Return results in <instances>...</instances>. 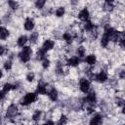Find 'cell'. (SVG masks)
<instances>
[{
    "label": "cell",
    "mask_w": 125,
    "mask_h": 125,
    "mask_svg": "<svg viewBox=\"0 0 125 125\" xmlns=\"http://www.w3.org/2000/svg\"><path fill=\"white\" fill-rule=\"evenodd\" d=\"M8 36H9V30L4 26H0V40H6Z\"/></svg>",
    "instance_id": "obj_11"
},
{
    "label": "cell",
    "mask_w": 125,
    "mask_h": 125,
    "mask_svg": "<svg viewBox=\"0 0 125 125\" xmlns=\"http://www.w3.org/2000/svg\"><path fill=\"white\" fill-rule=\"evenodd\" d=\"M102 119L103 118H102V116L100 114H96L94 117H92L90 123L91 124H100V123H102Z\"/></svg>",
    "instance_id": "obj_17"
},
{
    "label": "cell",
    "mask_w": 125,
    "mask_h": 125,
    "mask_svg": "<svg viewBox=\"0 0 125 125\" xmlns=\"http://www.w3.org/2000/svg\"><path fill=\"white\" fill-rule=\"evenodd\" d=\"M8 5L11 9L13 10H16L18 9V2H16V0H9L8 1Z\"/></svg>",
    "instance_id": "obj_24"
},
{
    "label": "cell",
    "mask_w": 125,
    "mask_h": 125,
    "mask_svg": "<svg viewBox=\"0 0 125 125\" xmlns=\"http://www.w3.org/2000/svg\"><path fill=\"white\" fill-rule=\"evenodd\" d=\"M36 100H37V95H36V93H31V92H29V93L25 94V96L23 97V99H22V104H23V105L31 104H33L34 102H36Z\"/></svg>",
    "instance_id": "obj_2"
},
{
    "label": "cell",
    "mask_w": 125,
    "mask_h": 125,
    "mask_svg": "<svg viewBox=\"0 0 125 125\" xmlns=\"http://www.w3.org/2000/svg\"><path fill=\"white\" fill-rule=\"evenodd\" d=\"M56 16L58 17V18H61V17H62L63 15H64V13H65V10H64V8L63 7H59L57 10H56Z\"/></svg>",
    "instance_id": "obj_22"
},
{
    "label": "cell",
    "mask_w": 125,
    "mask_h": 125,
    "mask_svg": "<svg viewBox=\"0 0 125 125\" xmlns=\"http://www.w3.org/2000/svg\"><path fill=\"white\" fill-rule=\"evenodd\" d=\"M49 65H50V61L45 58V59L43 60V62H42V66H43L44 68H47V67H49Z\"/></svg>",
    "instance_id": "obj_28"
},
{
    "label": "cell",
    "mask_w": 125,
    "mask_h": 125,
    "mask_svg": "<svg viewBox=\"0 0 125 125\" xmlns=\"http://www.w3.org/2000/svg\"><path fill=\"white\" fill-rule=\"evenodd\" d=\"M22 49H21V52L20 53V59H21V61L22 62H27L29 60H30V58H31V54H32V49H31V47H29V46H23V47H21Z\"/></svg>",
    "instance_id": "obj_1"
},
{
    "label": "cell",
    "mask_w": 125,
    "mask_h": 125,
    "mask_svg": "<svg viewBox=\"0 0 125 125\" xmlns=\"http://www.w3.org/2000/svg\"><path fill=\"white\" fill-rule=\"evenodd\" d=\"M3 77V71L0 69V80H1V78Z\"/></svg>",
    "instance_id": "obj_35"
},
{
    "label": "cell",
    "mask_w": 125,
    "mask_h": 125,
    "mask_svg": "<svg viewBox=\"0 0 125 125\" xmlns=\"http://www.w3.org/2000/svg\"><path fill=\"white\" fill-rule=\"evenodd\" d=\"M45 54H46V51H44V50L41 48V49H39L38 52H37V58H38L39 60H44V59H45Z\"/></svg>",
    "instance_id": "obj_25"
},
{
    "label": "cell",
    "mask_w": 125,
    "mask_h": 125,
    "mask_svg": "<svg viewBox=\"0 0 125 125\" xmlns=\"http://www.w3.org/2000/svg\"><path fill=\"white\" fill-rule=\"evenodd\" d=\"M65 122H66V117H65L64 115H62L61 118H60L59 123H65Z\"/></svg>",
    "instance_id": "obj_31"
},
{
    "label": "cell",
    "mask_w": 125,
    "mask_h": 125,
    "mask_svg": "<svg viewBox=\"0 0 125 125\" xmlns=\"http://www.w3.org/2000/svg\"><path fill=\"white\" fill-rule=\"evenodd\" d=\"M38 36H39V33L38 32H32L31 34H30V36H29V41L32 43V44H34V43H36L37 42V40H38Z\"/></svg>",
    "instance_id": "obj_19"
},
{
    "label": "cell",
    "mask_w": 125,
    "mask_h": 125,
    "mask_svg": "<svg viewBox=\"0 0 125 125\" xmlns=\"http://www.w3.org/2000/svg\"><path fill=\"white\" fill-rule=\"evenodd\" d=\"M85 101H86L88 104H95V102H96V94H95L94 92H91V93H89V94L86 96V98H85Z\"/></svg>",
    "instance_id": "obj_12"
},
{
    "label": "cell",
    "mask_w": 125,
    "mask_h": 125,
    "mask_svg": "<svg viewBox=\"0 0 125 125\" xmlns=\"http://www.w3.org/2000/svg\"><path fill=\"white\" fill-rule=\"evenodd\" d=\"M109 41H110L109 37H108L105 33H104L103 36H102V38H101V46L104 47V48L106 47V46L109 44Z\"/></svg>",
    "instance_id": "obj_15"
},
{
    "label": "cell",
    "mask_w": 125,
    "mask_h": 125,
    "mask_svg": "<svg viewBox=\"0 0 125 125\" xmlns=\"http://www.w3.org/2000/svg\"><path fill=\"white\" fill-rule=\"evenodd\" d=\"M40 115H41V112L39 111V110H37L34 114H33V116H32V118L34 119V120H37V119H39L40 118Z\"/></svg>",
    "instance_id": "obj_30"
},
{
    "label": "cell",
    "mask_w": 125,
    "mask_h": 125,
    "mask_svg": "<svg viewBox=\"0 0 125 125\" xmlns=\"http://www.w3.org/2000/svg\"><path fill=\"white\" fill-rule=\"evenodd\" d=\"M54 46H55V42H54L53 40H51V39H46V40L43 42L42 49H43L44 51L48 52V51L52 50V49L54 48Z\"/></svg>",
    "instance_id": "obj_6"
},
{
    "label": "cell",
    "mask_w": 125,
    "mask_h": 125,
    "mask_svg": "<svg viewBox=\"0 0 125 125\" xmlns=\"http://www.w3.org/2000/svg\"><path fill=\"white\" fill-rule=\"evenodd\" d=\"M79 88L81 90V92L83 93H88L89 89H90V82L87 78H82L79 81Z\"/></svg>",
    "instance_id": "obj_3"
},
{
    "label": "cell",
    "mask_w": 125,
    "mask_h": 125,
    "mask_svg": "<svg viewBox=\"0 0 125 125\" xmlns=\"http://www.w3.org/2000/svg\"><path fill=\"white\" fill-rule=\"evenodd\" d=\"M4 97H5V93H4L3 91H0V101H1V100H3V99H4Z\"/></svg>",
    "instance_id": "obj_33"
},
{
    "label": "cell",
    "mask_w": 125,
    "mask_h": 125,
    "mask_svg": "<svg viewBox=\"0 0 125 125\" xmlns=\"http://www.w3.org/2000/svg\"><path fill=\"white\" fill-rule=\"evenodd\" d=\"M80 63V58L78 56H72L67 60V64L70 66H77Z\"/></svg>",
    "instance_id": "obj_8"
},
{
    "label": "cell",
    "mask_w": 125,
    "mask_h": 125,
    "mask_svg": "<svg viewBox=\"0 0 125 125\" xmlns=\"http://www.w3.org/2000/svg\"><path fill=\"white\" fill-rule=\"evenodd\" d=\"M97 62V57L94 55V54H91V55H88L86 58H85V62L89 65H94Z\"/></svg>",
    "instance_id": "obj_9"
},
{
    "label": "cell",
    "mask_w": 125,
    "mask_h": 125,
    "mask_svg": "<svg viewBox=\"0 0 125 125\" xmlns=\"http://www.w3.org/2000/svg\"><path fill=\"white\" fill-rule=\"evenodd\" d=\"M107 78H108V76H107L106 72L104 71V70H101L98 74L95 75V79H96L98 82H100V83H104V82H105V81L107 80Z\"/></svg>",
    "instance_id": "obj_4"
},
{
    "label": "cell",
    "mask_w": 125,
    "mask_h": 125,
    "mask_svg": "<svg viewBox=\"0 0 125 125\" xmlns=\"http://www.w3.org/2000/svg\"><path fill=\"white\" fill-rule=\"evenodd\" d=\"M45 3H46V0H36L35 6L37 9H42L45 6Z\"/></svg>",
    "instance_id": "obj_26"
},
{
    "label": "cell",
    "mask_w": 125,
    "mask_h": 125,
    "mask_svg": "<svg viewBox=\"0 0 125 125\" xmlns=\"http://www.w3.org/2000/svg\"><path fill=\"white\" fill-rule=\"evenodd\" d=\"M36 94L39 95H45L47 94V88L44 84H38L36 87Z\"/></svg>",
    "instance_id": "obj_13"
},
{
    "label": "cell",
    "mask_w": 125,
    "mask_h": 125,
    "mask_svg": "<svg viewBox=\"0 0 125 125\" xmlns=\"http://www.w3.org/2000/svg\"><path fill=\"white\" fill-rule=\"evenodd\" d=\"M104 1H105V3H109V4H112V3H113L115 0H104Z\"/></svg>",
    "instance_id": "obj_34"
},
{
    "label": "cell",
    "mask_w": 125,
    "mask_h": 125,
    "mask_svg": "<svg viewBox=\"0 0 125 125\" xmlns=\"http://www.w3.org/2000/svg\"><path fill=\"white\" fill-rule=\"evenodd\" d=\"M78 18H79V20L84 21H88L89 18H90V13H89L88 9H86V8L82 9V10L79 12V14H78Z\"/></svg>",
    "instance_id": "obj_7"
},
{
    "label": "cell",
    "mask_w": 125,
    "mask_h": 125,
    "mask_svg": "<svg viewBox=\"0 0 125 125\" xmlns=\"http://www.w3.org/2000/svg\"><path fill=\"white\" fill-rule=\"evenodd\" d=\"M17 109H18V107L15 104H11L7 109V114L9 116H15L17 113Z\"/></svg>",
    "instance_id": "obj_16"
},
{
    "label": "cell",
    "mask_w": 125,
    "mask_h": 125,
    "mask_svg": "<svg viewBox=\"0 0 125 125\" xmlns=\"http://www.w3.org/2000/svg\"><path fill=\"white\" fill-rule=\"evenodd\" d=\"M76 53H77V56H78L79 58L84 57V56H85V53H86V49H85V47H83V46H79V47L77 48V50H76Z\"/></svg>",
    "instance_id": "obj_20"
},
{
    "label": "cell",
    "mask_w": 125,
    "mask_h": 125,
    "mask_svg": "<svg viewBox=\"0 0 125 125\" xmlns=\"http://www.w3.org/2000/svg\"><path fill=\"white\" fill-rule=\"evenodd\" d=\"M62 39L66 42V43H71L72 42V39H73V37H72V35L69 33V32H64L63 33V35H62Z\"/></svg>",
    "instance_id": "obj_18"
},
{
    "label": "cell",
    "mask_w": 125,
    "mask_h": 125,
    "mask_svg": "<svg viewBox=\"0 0 125 125\" xmlns=\"http://www.w3.org/2000/svg\"><path fill=\"white\" fill-rule=\"evenodd\" d=\"M84 28L87 31H92L93 28H94V23L92 21H86V22L84 24Z\"/></svg>",
    "instance_id": "obj_21"
},
{
    "label": "cell",
    "mask_w": 125,
    "mask_h": 125,
    "mask_svg": "<svg viewBox=\"0 0 125 125\" xmlns=\"http://www.w3.org/2000/svg\"><path fill=\"white\" fill-rule=\"evenodd\" d=\"M12 89H13V85H12L11 83H5L4 86H3L2 91H3L4 93H8V92H10Z\"/></svg>",
    "instance_id": "obj_23"
},
{
    "label": "cell",
    "mask_w": 125,
    "mask_h": 125,
    "mask_svg": "<svg viewBox=\"0 0 125 125\" xmlns=\"http://www.w3.org/2000/svg\"><path fill=\"white\" fill-rule=\"evenodd\" d=\"M4 69L5 70H10L11 68H12V62L10 61V60H8V61H6L5 62H4Z\"/></svg>",
    "instance_id": "obj_27"
},
{
    "label": "cell",
    "mask_w": 125,
    "mask_h": 125,
    "mask_svg": "<svg viewBox=\"0 0 125 125\" xmlns=\"http://www.w3.org/2000/svg\"><path fill=\"white\" fill-rule=\"evenodd\" d=\"M47 94H48V96H49V98H50L51 101H53V102L57 101V99H58V91L55 88L51 89V91H49Z\"/></svg>",
    "instance_id": "obj_14"
},
{
    "label": "cell",
    "mask_w": 125,
    "mask_h": 125,
    "mask_svg": "<svg viewBox=\"0 0 125 125\" xmlns=\"http://www.w3.org/2000/svg\"><path fill=\"white\" fill-rule=\"evenodd\" d=\"M27 41H28V37L26 35H21L18 38V40H17V44L20 47H23V46H25V44H26Z\"/></svg>",
    "instance_id": "obj_10"
},
{
    "label": "cell",
    "mask_w": 125,
    "mask_h": 125,
    "mask_svg": "<svg viewBox=\"0 0 125 125\" xmlns=\"http://www.w3.org/2000/svg\"><path fill=\"white\" fill-rule=\"evenodd\" d=\"M35 26V23H34V21L31 19V18H27L23 23V27L25 30L27 31H31Z\"/></svg>",
    "instance_id": "obj_5"
},
{
    "label": "cell",
    "mask_w": 125,
    "mask_h": 125,
    "mask_svg": "<svg viewBox=\"0 0 125 125\" xmlns=\"http://www.w3.org/2000/svg\"><path fill=\"white\" fill-rule=\"evenodd\" d=\"M5 51H6L5 47H4L3 45H0V56H3L4 53H5Z\"/></svg>",
    "instance_id": "obj_32"
},
{
    "label": "cell",
    "mask_w": 125,
    "mask_h": 125,
    "mask_svg": "<svg viewBox=\"0 0 125 125\" xmlns=\"http://www.w3.org/2000/svg\"><path fill=\"white\" fill-rule=\"evenodd\" d=\"M33 79H34V73H33V72H29V73L26 75V80H27L28 82H31V81H33Z\"/></svg>",
    "instance_id": "obj_29"
}]
</instances>
